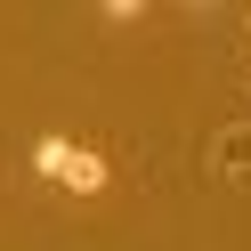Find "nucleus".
I'll return each instance as SVG.
<instances>
[{
    "mask_svg": "<svg viewBox=\"0 0 251 251\" xmlns=\"http://www.w3.org/2000/svg\"><path fill=\"white\" fill-rule=\"evenodd\" d=\"M105 178H114V170H105V154H89V146H73V162H65V195H105Z\"/></svg>",
    "mask_w": 251,
    "mask_h": 251,
    "instance_id": "nucleus-1",
    "label": "nucleus"
},
{
    "mask_svg": "<svg viewBox=\"0 0 251 251\" xmlns=\"http://www.w3.org/2000/svg\"><path fill=\"white\" fill-rule=\"evenodd\" d=\"M65 162H73V138H41V146H33V170H41V178H65Z\"/></svg>",
    "mask_w": 251,
    "mask_h": 251,
    "instance_id": "nucleus-2",
    "label": "nucleus"
},
{
    "mask_svg": "<svg viewBox=\"0 0 251 251\" xmlns=\"http://www.w3.org/2000/svg\"><path fill=\"white\" fill-rule=\"evenodd\" d=\"M219 170H227V178L251 170V130H227V138H219Z\"/></svg>",
    "mask_w": 251,
    "mask_h": 251,
    "instance_id": "nucleus-3",
    "label": "nucleus"
},
{
    "mask_svg": "<svg viewBox=\"0 0 251 251\" xmlns=\"http://www.w3.org/2000/svg\"><path fill=\"white\" fill-rule=\"evenodd\" d=\"M243 33H251V8H243Z\"/></svg>",
    "mask_w": 251,
    "mask_h": 251,
    "instance_id": "nucleus-4",
    "label": "nucleus"
}]
</instances>
